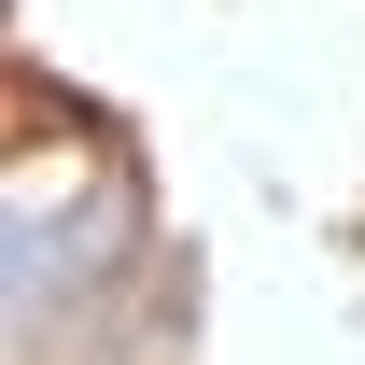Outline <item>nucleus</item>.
I'll use <instances>...</instances> for the list:
<instances>
[{
  "label": "nucleus",
  "instance_id": "1",
  "mask_svg": "<svg viewBox=\"0 0 365 365\" xmlns=\"http://www.w3.org/2000/svg\"><path fill=\"white\" fill-rule=\"evenodd\" d=\"M155 211H140L127 155H85L71 197H43V169H14V351H43V323H98L113 295L155 281Z\"/></svg>",
  "mask_w": 365,
  "mask_h": 365
}]
</instances>
